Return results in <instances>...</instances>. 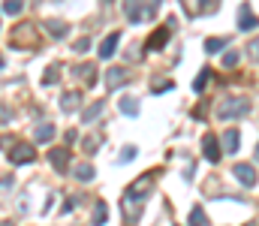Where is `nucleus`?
Segmentation results:
<instances>
[{
    "instance_id": "f257e3e1",
    "label": "nucleus",
    "mask_w": 259,
    "mask_h": 226,
    "mask_svg": "<svg viewBox=\"0 0 259 226\" xmlns=\"http://www.w3.org/2000/svg\"><path fill=\"white\" fill-rule=\"evenodd\" d=\"M247 112H250V100L247 97H226L217 106V118L220 121H235V118H244Z\"/></svg>"
},
{
    "instance_id": "f03ea898",
    "label": "nucleus",
    "mask_w": 259,
    "mask_h": 226,
    "mask_svg": "<svg viewBox=\"0 0 259 226\" xmlns=\"http://www.w3.org/2000/svg\"><path fill=\"white\" fill-rule=\"evenodd\" d=\"M154 12H157V6H148V0H124V15L130 24H142Z\"/></svg>"
},
{
    "instance_id": "7ed1b4c3",
    "label": "nucleus",
    "mask_w": 259,
    "mask_h": 226,
    "mask_svg": "<svg viewBox=\"0 0 259 226\" xmlns=\"http://www.w3.org/2000/svg\"><path fill=\"white\" fill-rule=\"evenodd\" d=\"M142 205H145V196H136V193L124 190L121 211H124V217H127V226H136V223H139V217H142Z\"/></svg>"
},
{
    "instance_id": "20e7f679",
    "label": "nucleus",
    "mask_w": 259,
    "mask_h": 226,
    "mask_svg": "<svg viewBox=\"0 0 259 226\" xmlns=\"http://www.w3.org/2000/svg\"><path fill=\"white\" fill-rule=\"evenodd\" d=\"M172 30H175V18H169L163 27H157V30L148 36V42H145V46H148V52H160V49L166 46V39L172 36Z\"/></svg>"
},
{
    "instance_id": "39448f33",
    "label": "nucleus",
    "mask_w": 259,
    "mask_h": 226,
    "mask_svg": "<svg viewBox=\"0 0 259 226\" xmlns=\"http://www.w3.org/2000/svg\"><path fill=\"white\" fill-rule=\"evenodd\" d=\"M36 160V148L33 145H12L9 148V163L12 166H24V163H33Z\"/></svg>"
},
{
    "instance_id": "423d86ee",
    "label": "nucleus",
    "mask_w": 259,
    "mask_h": 226,
    "mask_svg": "<svg viewBox=\"0 0 259 226\" xmlns=\"http://www.w3.org/2000/svg\"><path fill=\"white\" fill-rule=\"evenodd\" d=\"M232 175H235L244 187H256V181H259L256 169H253V166H247V163H235V166H232Z\"/></svg>"
},
{
    "instance_id": "0eeeda50",
    "label": "nucleus",
    "mask_w": 259,
    "mask_h": 226,
    "mask_svg": "<svg viewBox=\"0 0 259 226\" xmlns=\"http://www.w3.org/2000/svg\"><path fill=\"white\" fill-rule=\"evenodd\" d=\"M49 163H52L55 172H66V169H69V148H66V145L52 148L49 151Z\"/></svg>"
},
{
    "instance_id": "6e6552de",
    "label": "nucleus",
    "mask_w": 259,
    "mask_h": 226,
    "mask_svg": "<svg viewBox=\"0 0 259 226\" xmlns=\"http://www.w3.org/2000/svg\"><path fill=\"white\" fill-rule=\"evenodd\" d=\"M202 154H205L208 163H220V154H223V151H220V145H217V136L208 133V136L202 139Z\"/></svg>"
},
{
    "instance_id": "1a4fd4ad",
    "label": "nucleus",
    "mask_w": 259,
    "mask_h": 226,
    "mask_svg": "<svg viewBox=\"0 0 259 226\" xmlns=\"http://www.w3.org/2000/svg\"><path fill=\"white\" fill-rule=\"evenodd\" d=\"M118 42H121V33H118V30H115V33H109V36L100 42V58H103V61L115 58V52H118Z\"/></svg>"
},
{
    "instance_id": "9d476101",
    "label": "nucleus",
    "mask_w": 259,
    "mask_h": 226,
    "mask_svg": "<svg viewBox=\"0 0 259 226\" xmlns=\"http://www.w3.org/2000/svg\"><path fill=\"white\" fill-rule=\"evenodd\" d=\"M259 27V18L250 12V6L244 3L241 9H238V30H256Z\"/></svg>"
},
{
    "instance_id": "9b49d317",
    "label": "nucleus",
    "mask_w": 259,
    "mask_h": 226,
    "mask_svg": "<svg viewBox=\"0 0 259 226\" xmlns=\"http://www.w3.org/2000/svg\"><path fill=\"white\" fill-rule=\"evenodd\" d=\"M124 81H127V70H121V67H112V70H106V87H109V91L121 87Z\"/></svg>"
},
{
    "instance_id": "f8f14e48",
    "label": "nucleus",
    "mask_w": 259,
    "mask_h": 226,
    "mask_svg": "<svg viewBox=\"0 0 259 226\" xmlns=\"http://www.w3.org/2000/svg\"><path fill=\"white\" fill-rule=\"evenodd\" d=\"M238 148H241V133L238 130H226L223 133V151L226 154H238Z\"/></svg>"
},
{
    "instance_id": "ddd939ff",
    "label": "nucleus",
    "mask_w": 259,
    "mask_h": 226,
    "mask_svg": "<svg viewBox=\"0 0 259 226\" xmlns=\"http://www.w3.org/2000/svg\"><path fill=\"white\" fill-rule=\"evenodd\" d=\"M184 9H187V15L211 12V9H214V0H184Z\"/></svg>"
},
{
    "instance_id": "4468645a",
    "label": "nucleus",
    "mask_w": 259,
    "mask_h": 226,
    "mask_svg": "<svg viewBox=\"0 0 259 226\" xmlns=\"http://www.w3.org/2000/svg\"><path fill=\"white\" fill-rule=\"evenodd\" d=\"M33 139H36V145L52 142V139H55V124H39V127L33 130Z\"/></svg>"
},
{
    "instance_id": "2eb2a0df",
    "label": "nucleus",
    "mask_w": 259,
    "mask_h": 226,
    "mask_svg": "<svg viewBox=\"0 0 259 226\" xmlns=\"http://www.w3.org/2000/svg\"><path fill=\"white\" fill-rule=\"evenodd\" d=\"M78 106H81V94L78 91H66L64 97H61V109L64 112H75Z\"/></svg>"
},
{
    "instance_id": "dca6fc26",
    "label": "nucleus",
    "mask_w": 259,
    "mask_h": 226,
    "mask_svg": "<svg viewBox=\"0 0 259 226\" xmlns=\"http://www.w3.org/2000/svg\"><path fill=\"white\" fill-rule=\"evenodd\" d=\"M118 109H121L127 118H136L142 106H139V100H136V97H121V100H118Z\"/></svg>"
},
{
    "instance_id": "f3484780",
    "label": "nucleus",
    "mask_w": 259,
    "mask_h": 226,
    "mask_svg": "<svg viewBox=\"0 0 259 226\" xmlns=\"http://www.w3.org/2000/svg\"><path fill=\"white\" fill-rule=\"evenodd\" d=\"M106 220H109V205H106V202H97V205H94V217H91V223L103 226Z\"/></svg>"
},
{
    "instance_id": "a211bd4d",
    "label": "nucleus",
    "mask_w": 259,
    "mask_h": 226,
    "mask_svg": "<svg viewBox=\"0 0 259 226\" xmlns=\"http://www.w3.org/2000/svg\"><path fill=\"white\" fill-rule=\"evenodd\" d=\"M46 30H49V36H55V39H64L66 33H69V27H66L64 21H46Z\"/></svg>"
},
{
    "instance_id": "6ab92c4d",
    "label": "nucleus",
    "mask_w": 259,
    "mask_h": 226,
    "mask_svg": "<svg viewBox=\"0 0 259 226\" xmlns=\"http://www.w3.org/2000/svg\"><path fill=\"white\" fill-rule=\"evenodd\" d=\"M72 172H75V178H78V181H84V184L97 178V172H94V166H91V163H81V166H75Z\"/></svg>"
},
{
    "instance_id": "aec40b11",
    "label": "nucleus",
    "mask_w": 259,
    "mask_h": 226,
    "mask_svg": "<svg viewBox=\"0 0 259 226\" xmlns=\"http://www.w3.org/2000/svg\"><path fill=\"white\" fill-rule=\"evenodd\" d=\"M220 49H226V39H223V36H220V39H217V36H208V39H205V52H208V55H217Z\"/></svg>"
},
{
    "instance_id": "412c9836",
    "label": "nucleus",
    "mask_w": 259,
    "mask_h": 226,
    "mask_svg": "<svg viewBox=\"0 0 259 226\" xmlns=\"http://www.w3.org/2000/svg\"><path fill=\"white\" fill-rule=\"evenodd\" d=\"M97 115H103V100H97V103H91V106L84 109V115H81V121H88V124H91V121H94Z\"/></svg>"
},
{
    "instance_id": "4be33fe9",
    "label": "nucleus",
    "mask_w": 259,
    "mask_h": 226,
    "mask_svg": "<svg viewBox=\"0 0 259 226\" xmlns=\"http://www.w3.org/2000/svg\"><path fill=\"white\" fill-rule=\"evenodd\" d=\"M211 73H214V70H208V67H205V70L199 73V78L193 81V91H196V94H202V91L208 87V81H211Z\"/></svg>"
},
{
    "instance_id": "5701e85b",
    "label": "nucleus",
    "mask_w": 259,
    "mask_h": 226,
    "mask_svg": "<svg viewBox=\"0 0 259 226\" xmlns=\"http://www.w3.org/2000/svg\"><path fill=\"white\" fill-rule=\"evenodd\" d=\"M75 73L81 75V81H84V84H94V81H97V70H94V67H91V64H84V67H78V70H75Z\"/></svg>"
},
{
    "instance_id": "b1692460",
    "label": "nucleus",
    "mask_w": 259,
    "mask_h": 226,
    "mask_svg": "<svg viewBox=\"0 0 259 226\" xmlns=\"http://www.w3.org/2000/svg\"><path fill=\"white\" fill-rule=\"evenodd\" d=\"M190 226H208V217L199 205H193V211H190Z\"/></svg>"
},
{
    "instance_id": "393cba45",
    "label": "nucleus",
    "mask_w": 259,
    "mask_h": 226,
    "mask_svg": "<svg viewBox=\"0 0 259 226\" xmlns=\"http://www.w3.org/2000/svg\"><path fill=\"white\" fill-rule=\"evenodd\" d=\"M58 78H61V67L55 64V67H49L46 75H42V84H58Z\"/></svg>"
},
{
    "instance_id": "a878e982",
    "label": "nucleus",
    "mask_w": 259,
    "mask_h": 226,
    "mask_svg": "<svg viewBox=\"0 0 259 226\" xmlns=\"http://www.w3.org/2000/svg\"><path fill=\"white\" fill-rule=\"evenodd\" d=\"M21 9H24L21 0H6V3H3V12H6V15H18Z\"/></svg>"
},
{
    "instance_id": "bb28decb",
    "label": "nucleus",
    "mask_w": 259,
    "mask_h": 226,
    "mask_svg": "<svg viewBox=\"0 0 259 226\" xmlns=\"http://www.w3.org/2000/svg\"><path fill=\"white\" fill-rule=\"evenodd\" d=\"M238 61H241V55H238V52H226V55H223V67H226V70H232Z\"/></svg>"
},
{
    "instance_id": "cd10ccee",
    "label": "nucleus",
    "mask_w": 259,
    "mask_h": 226,
    "mask_svg": "<svg viewBox=\"0 0 259 226\" xmlns=\"http://www.w3.org/2000/svg\"><path fill=\"white\" fill-rule=\"evenodd\" d=\"M247 58H250V61H256V64H259V36H256V39H250V42H247Z\"/></svg>"
},
{
    "instance_id": "c85d7f7f",
    "label": "nucleus",
    "mask_w": 259,
    "mask_h": 226,
    "mask_svg": "<svg viewBox=\"0 0 259 226\" xmlns=\"http://www.w3.org/2000/svg\"><path fill=\"white\" fill-rule=\"evenodd\" d=\"M88 49H91V39H88V36H81V39H75V46H72V52H75V55H84Z\"/></svg>"
},
{
    "instance_id": "c756f323",
    "label": "nucleus",
    "mask_w": 259,
    "mask_h": 226,
    "mask_svg": "<svg viewBox=\"0 0 259 226\" xmlns=\"http://www.w3.org/2000/svg\"><path fill=\"white\" fill-rule=\"evenodd\" d=\"M172 87H175V84H172V78H166V81H157L151 91H154V94H163V91H172Z\"/></svg>"
},
{
    "instance_id": "7c9ffc66",
    "label": "nucleus",
    "mask_w": 259,
    "mask_h": 226,
    "mask_svg": "<svg viewBox=\"0 0 259 226\" xmlns=\"http://www.w3.org/2000/svg\"><path fill=\"white\" fill-rule=\"evenodd\" d=\"M136 154H139V151H136L133 145H130V148L121 151V157H118V160H121V163H130V160H136Z\"/></svg>"
},
{
    "instance_id": "2f4dec72",
    "label": "nucleus",
    "mask_w": 259,
    "mask_h": 226,
    "mask_svg": "<svg viewBox=\"0 0 259 226\" xmlns=\"http://www.w3.org/2000/svg\"><path fill=\"white\" fill-rule=\"evenodd\" d=\"M81 148H84V154H94V151H97V139H94V136H91V139H84V145H81Z\"/></svg>"
},
{
    "instance_id": "473e14b6",
    "label": "nucleus",
    "mask_w": 259,
    "mask_h": 226,
    "mask_svg": "<svg viewBox=\"0 0 259 226\" xmlns=\"http://www.w3.org/2000/svg\"><path fill=\"white\" fill-rule=\"evenodd\" d=\"M12 184H15V178H12V175H6V178H0V193H3V190H9Z\"/></svg>"
},
{
    "instance_id": "72a5a7b5",
    "label": "nucleus",
    "mask_w": 259,
    "mask_h": 226,
    "mask_svg": "<svg viewBox=\"0 0 259 226\" xmlns=\"http://www.w3.org/2000/svg\"><path fill=\"white\" fill-rule=\"evenodd\" d=\"M0 118H9V109H3V106H0Z\"/></svg>"
},
{
    "instance_id": "f704fd0d",
    "label": "nucleus",
    "mask_w": 259,
    "mask_h": 226,
    "mask_svg": "<svg viewBox=\"0 0 259 226\" xmlns=\"http://www.w3.org/2000/svg\"><path fill=\"white\" fill-rule=\"evenodd\" d=\"M256 160H259V145H256Z\"/></svg>"
},
{
    "instance_id": "c9c22d12",
    "label": "nucleus",
    "mask_w": 259,
    "mask_h": 226,
    "mask_svg": "<svg viewBox=\"0 0 259 226\" xmlns=\"http://www.w3.org/2000/svg\"><path fill=\"white\" fill-rule=\"evenodd\" d=\"M0 226H12V223H0Z\"/></svg>"
},
{
    "instance_id": "e433bc0d",
    "label": "nucleus",
    "mask_w": 259,
    "mask_h": 226,
    "mask_svg": "<svg viewBox=\"0 0 259 226\" xmlns=\"http://www.w3.org/2000/svg\"><path fill=\"white\" fill-rule=\"evenodd\" d=\"M157 3H160V0H154V6H157Z\"/></svg>"
}]
</instances>
